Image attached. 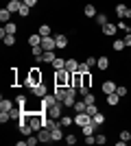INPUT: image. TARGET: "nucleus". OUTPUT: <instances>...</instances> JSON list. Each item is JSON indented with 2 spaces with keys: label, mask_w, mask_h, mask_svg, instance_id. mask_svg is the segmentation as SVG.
Masks as SVG:
<instances>
[{
  "label": "nucleus",
  "mask_w": 131,
  "mask_h": 146,
  "mask_svg": "<svg viewBox=\"0 0 131 146\" xmlns=\"http://www.w3.org/2000/svg\"><path fill=\"white\" fill-rule=\"evenodd\" d=\"M125 18H131V9H127V15H125Z\"/></svg>",
  "instance_id": "obj_52"
},
{
  "label": "nucleus",
  "mask_w": 131,
  "mask_h": 146,
  "mask_svg": "<svg viewBox=\"0 0 131 146\" xmlns=\"http://www.w3.org/2000/svg\"><path fill=\"white\" fill-rule=\"evenodd\" d=\"M18 15H20V18H31V7H29V5H24V2H22V7H20Z\"/></svg>",
  "instance_id": "obj_22"
},
{
  "label": "nucleus",
  "mask_w": 131,
  "mask_h": 146,
  "mask_svg": "<svg viewBox=\"0 0 131 146\" xmlns=\"http://www.w3.org/2000/svg\"><path fill=\"white\" fill-rule=\"evenodd\" d=\"M100 31H103V35H116L118 33V24H112V22H107L105 26H100Z\"/></svg>",
  "instance_id": "obj_10"
},
{
  "label": "nucleus",
  "mask_w": 131,
  "mask_h": 146,
  "mask_svg": "<svg viewBox=\"0 0 131 146\" xmlns=\"http://www.w3.org/2000/svg\"><path fill=\"white\" fill-rule=\"evenodd\" d=\"M96 68H98L100 72L109 70V57H98V61H96Z\"/></svg>",
  "instance_id": "obj_15"
},
{
  "label": "nucleus",
  "mask_w": 131,
  "mask_h": 146,
  "mask_svg": "<svg viewBox=\"0 0 131 146\" xmlns=\"http://www.w3.org/2000/svg\"><path fill=\"white\" fill-rule=\"evenodd\" d=\"M31 55L35 57V59H39V57L44 55V48L42 46H31Z\"/></svg>",
  "instance_id": "obj_34"
},
{
  "label": "nucleus",
  "mask_w": 131,
  "mask_h": 146,
  "mask_svg": "<svg viewBox=\"0 0 131 146\" xmlns=\"http://www.w3.org/2000/svg\"><path fill=\"white\" fill-rule=\"evenodd\" d=\"M22 2H24V5H29V7H31V9H33V7H35V5H37V2H39V0H22Z\"/></svg>",
  "instance_id": "obj_50"
},
{
  "label": "nucleus",
  "mask_w": 131,
  "mask_h": 146,
  "mask_svg": "<svg viewBox=\"0 0 131 146\" xmlns=\"http://www.w3.org/2000/svg\"><path fill=\"white\" fill-rule=\"evenodd\" d=\"M92 122L94 124H96V127H103V124H105V113H96V116H92Z\"/></svg>",
  "instance_id": "obj_25"
},
{
  "label": "nucleus",
  "mask_w": 131,
  "mask_h": 146,
  "mask_svg": "<svg viewBox=\"0 0 131 146\" xmlns=\"http://www.w3.org/2000/svg\"><path fill=\"white\" fill-rule=\"evenodd\" d=\"M29 44H31V46H42V35H39V33L29 35Z\"/></svg>",
  "instance_id": "obj_27"
},
{
  "label": "nucleus",
  "mask_w": 131,
  "mask_h": 146,
  "mask_svg": "<svg viewBox=\"0 0 131 146\" xmlns=\"http://www.w3.org/2000/svg\"><path fill=\"white\" fill-rule=\"evenodd\" d=\"M72 109H74V113H81V111H85V109H87L85 100H76V103H74V107H72Z\"/></svg>",
  "instance_id": "obj_32"
},
{
  "label": "nucleus",
  "mask_w": 131,
  "mask_h": 146,
  "mask_svg": "<svg viewBox=\"0 0 131 146\" xmlns=\"http://www.w3.org/2000/svg\"><path fill=\"white\" fill-rule=\"evenodd\" d=\"M31 92H33V94H35V96H37V98H44V96H46V94H48V87L44 85V83H37V85L33 87Z\"/></svg>",
  "instance_id": "obj_13"
},
{
  "label": "nucleus",
  "mask_w": 131,
  "mask_h": 146,
  "mask_svg": "<svg viewBox=\"0 0 131 146\" xmlns=\"http://www.w3.org/2000/svg\"><path fill=\"white\" fill-rule=\"evenodd\" d=\"M118 31H127V33H131V26L127 24L125 20H120V22H118Z\"/></svg>",
  "instance_id": "obj_41"
},
{
  "label": "nucleus",
  "mask_w": 131,
  "mask_h": 146,
  "mask_svg": "<svg viewBox=\"0 0 131 146\" xmlns=\"http://www.w3.org/2000/svg\"><path fill=\"white\" fill-rule=\"evenodd\" d=\"M96 61H98V59H96V57H92V55H90V57H87V59H85V63H87V66H90V68H96Z\"/></svg>",
  "instance_id": "obj_45"
},
{
  "label": "nucleus",
  "mask_w": 131,
  "mask_h": 146,
  "mask_svg": "<svg viewBox=\"0 0 131 146\" xmlns=\"http://www.w3.org/2000/svg\"><path fill=\"white\" fill-rule=\"evenodd\" d=\"M85 94H90V87L81 85V87H79V96H85Z\"/></svg>",
  "instance_id": "obj_48"
},
{
  "label": "nucleus",
  "mask_w": 131,
  "mask_h": 146,
  "mask_svg": "<svg viewBox=\"0 0 131 146\" xmlns=\"http://www.w3.org/2000/svg\"><path fill=\"white\" fill-rule=\"evenodd\" d=\"M83 135H94V131H96V124L94 122H90V124H85V127H81Z\"/></svg>",
  "instance_id": "obj_28"
},
{
  "label": "nucleus",
  "mask_w": 131,
  "mask_h": 146,
  "mask_svg": "<svg viewBox=\"0 0 131 146\" xmlns=\"http://www.w3.org/2000/svg\"><path fill=\"white\" fill-rule=\"evenodd\" d=\"M2 42H5V46H15V37H13V35H5V37H2Z\"/></svg>",
  "instance_id": "obj_35"
},
{
  "label": "nucleus",
  "mask_w": 131,
  "mask_h": 146,
  "mask_svg": "<svg viewBox=\"0 0 131 146\" xmlns=\"http://www.w3.org/2000/svg\"><path fill=\"white\" fill-rule=\"evenodd\" d=\"M37 33H39V35H42V37L50 35V26H48V24H42V26H39V31H37Z\"/></svg>",
  "instance_id": "obj_38"
},
{
  "label": "nucleus",
  "mask_w": 131,
  "mask_h": 146,
  "mask_svg": "<svg viewBox=\"0 0 131 146\" xmlns=\"http://www.w3.org/2000/svg\"><path fill=\"white\" fill-rule=\"evenodd\" d=\"M90 70H92V68H90V66H87V63H85V61H83V63H79V70H76V72H90Z\"/></svg>",
  "instance_id": "obj_42"
},
{
  "label": "nucleus",
  "mask_w": 131,
  "mask_h": 146,
  "mask_svg": "<svg viewBox=\"0 0 131 146\" xmlns=\"http://www.w3.org/2000/svg\"><path fill=\"white\" fill-rule=\"evenodd\" d=\"M83 13H85V18H96V13H98V11H96V7H94V5H85V7H83Z\"/></svg>",
  "instance_id": "obj_20"
},
{
  "label": "nucleus",
  "mask_w": 131,
  "mask_h": 146,
  "mask_svg": "<svg viewBox=\"0 0 131 146\" xmlns=\"http://www.w3.org/2000/svg\"><path fill=\"white\" fill-rule=\"evenodd\" d=\"M55 42H57V48H66V46H68V37L66 35H55Z\"/></svg>",
  "instance_id": "obj_23"
},
{
  "label": "nucleus",
  "mask_w": 131,
  "mask_h": 146,
  "mask_svg": "<svg viewBox=\"0 0 131 146\" xmlns=\"http://www.w3.org/2000/svg\"><path fill=\"white\" fill-rule=\"evenodd\" d=\"M70 85L79 90V87L83 85V74H81V72H72V83H70Z\"/></svg>",
  "instance_id": "obj_16"
},
{
  "label": "nucleus",
  "mask_w": 131,
  "mask_h": 146,
  "mask_svg": "<svg viewBox=\"0 0 131 146\" xmlns=\"http://www.w3.org/2000/svg\"><path fill=\"white\" fill-rule=\"evenodd\" d=\"M83 100H85V105H94V103H96V96L90 92V94H85V96H83Z\"/></svg>",
  "instance_id": "obj_37"
},
{
  "label": "nucleus",
  "mask_w": 131,
  "mask_h": 146,
  "mask_svg": "<svg viewBox=\"0 0 131 146\" xmlns=\"http://www.w3.org/2000/svg\"><path fill=\"white\" fill-rule=\"evenodd\" d=\"M129 59H131V55H129Z\"/></svg>",
  "instance_id": "obj_53"
},
{
  "label": "nucleus",
  "mask_w": 131,
  "mask_h": 146,
  "mask_svg": "<svg viewBox=\"0 0 131 146\" xmlns=\"http://www.w3.org/2000/svg\"><path fill=\"white\" fill-rule=\"evenodd\" d=\"M59 124H61V127H72V124H74V118L72 116H61L59 118Z\"/></svg>",
  "instance_id": "obj_26"
},
{
  "label": "nucleus",
  "mask_w": 131,
  "mask_h": 146,
  "mask_svg": "<svg viewBox=\"0 0 131 146\" xmlns=\"http://www.w3.org/2000/svg\"><path fill=\"white\" fill-rule=\"evenodd\" d=\"M46 116H48V118H55V120H59V118L63 116V103L50 105L48 109H46Z\"/></svg>",
  "instance_id": "obj_4"
},
{
  "label": "nucleus",
  "mask_w": 131,
  "mask_h": 146,
  "mask_svg": "<svg viewBox=\"0 0 131 146\" xmlns=\"http://www.w3.org/2000/svg\"><path fill=\"white\" fill-rule=\"evenodd\" d=\"M15 31H18V24H15V22H7V24L2 26V31H0V37H5V35H15Z\"/></svg>",
  "instance_id": "obj_8"
},
{
  "label": "nucleus",
  "mask_w": 131,
  "mask_h": 146,
  "mask_svg": "<svg viewBox=\"0 0 131 146\" xmlns=\"http://www.w3.org/2000/svg\"><path fill=\"white\" fill-rule=\"evenodd\" d=\"M122 39H125V44H127V48H131V33H127V35L122 37Z\"/></svg>",
  "instance_id": "obj_49"
},
{
  "label": "nucleus",
  "mask_w": 131,
  "mask_h": 146,
  "mask_svg": "<svg viewBox=\"0 0 131 146\" xmlns=\"http://www.w3.org/2000/svg\"><path fill=\"white\" fill-rule=\"evenodd\" d=\"M15 105H18V107H22V109H26V96H22V94H20V96L15 98Z\"/></svg>",
  "instance_id": "obj_36"
},
{
  "label": "nucleus",
  "mask_w": 131,
  "mask_h": 146,
  "mask_svg": "<svg viewBox=\"0 0 131 146\" xmlns=\"http://www.w3.org/2000/svg\"><path fill=\"white\" fill-rule=\"evenodd\" d=\"M37 83H42V72H39V68H31L29 70V76L24 79V87H35Z\"/></svg>",
  "instance_id": "obj_3"
},
{
  "label": "nucleus",
  "mask_w": 131,
  "mask_h": 146,
  "mask_svg": "<svg viewBox=\"0 0 131 146\" xmlns=\"http://www.w3.org/2000/svg\"><path fill=\"white\" fill-rule=\"evenodd\" d=\"M72 83V72L61 68V70H55V85H61V87H68Z\"/></svg>",
  "instance_id": "obj_1"
},
{
  "label": "nucleus",
  "mask_w": 131,
  "mask_h": 146,
  "mask_svg": "<svg viewBox=\"0 0 131 146\" xmlns=\"http://www.w3.org/2000/svg\"><path fill=\"white\" fill-rule=\"evenodd\" d=\"M112 48L116 50V52H122V50L127 48V44H125V39H114V42H112Z\"/></svg>",
  "instance_id": "obj_19"
},
{
  "label": "nucleus",
  "mask_w": 131,
  "mask_h": 146,
  "mask_svg": "<svg viewBox=\"0 0 131 146\" xmlns=\"http://www.w3.org/2000/svg\"><path fill=\"white\" fill-rule=\"evenodd\" d=\"M120 140H125V142H131V133H129V131H120Z\"/></svg>",
  "instance_id": "obj_47"
},
{
  "label": "nucleus",
  "mask_w": 131,
  "mask_h": 146,
  "mask_svg": "<svg viewBox=\"0 0 131 146\" xmlns=\"http://www.w3.org/2000/svg\"><path fill=\"white\" fill-rule=\"evenodd\" d=\"M105 100H107V105H109V107H116V105L120 103V96L116 94V92H114V94H107Z\"/></svg>",
  "instance_id": "obj_18"
},
{
  "label": "nucleus",
  "mask_w": 131,
  "mask_h": 146,
  "mask_svg": "<svg viewBox=\"0 0 131 146\" xmlns=\"http://www.w3.org/2000/svg\"><path fill=\"white\" fill-rule=\"evenodd\" d=\"M13 107H15V105H13L11 100H7V98H2V100H0V111H11Z\"/></svg>",
  "instance_id": "obj_24"
},
{
  "label": "nucleus",
  "mask_w": 131,
  "mask_h": 146,
  "mask_svg": "<svg viewBox=\"0 0 131 146\" xmlns=\"http://www.w3.org/2000/svg\"><path fill=\"white\" fill-rule=\"evenodd\" d=\"M42 48H44V50H55V48H57L55 35H46V37H42Z\"/></svg>",
  "instance_id": "obj_7"
},
{
  "label": "nucleus",
  "mask_w": 131,
  "mask_h": 146,
  "mask_svg": "<svg viewBox=\"0 0 131 146\" xmlns=\"http://www.w3.org/2000/svg\"><path fill=\"white\" fill-rule=\"evenodd\" d=\"M94 22H96L98 26H105L107 22H109V20H107V15H105V13H96V18H94Z\"/></svg>",
  "instance_id": "obj_30"
},
{
  "label": "nucleus",
  "mask_w": 131,
  "mask_h": 146,
  "mask_svg": "<svg viewBox=\"0 0 131 146\" xmlns=\"http://www.w3.org/2000/svg\"><path fill=\"white\" fill-rule=\"evenodd\" d=\"M116 87H118V85L109 79V81H103V87H100V90H103V94L107 96V94H114V92H116Z\"/></svg>",
  "instance_id": "obj_12"
},
{
  "label": "nucleus",
  "mask_w": 131,
  "mask_h": 146,
  "mask_svg": "<svg viewBox=\"0 0 131 146\" xmlns=\"http://www.w3.org/2000/svg\"><path fill=\"white\" fill-rule=\"evenodd\" d=\"M20 7H22V0H9V2H7V9L11 13H18Z\"/></svg>",
  "instance_id": "obj_17"
},
{
  "label": "nucleus",
  "mask_w": 131,
  "mask_h": 146,
  "mask_svg": "<svg viewBox=\"0 0 131 146\" xmlns=\"http://www.w3.org/2000/svg\"><path fill=\"white\" fill-rule=\"evenodd\" d=\"M116 94H118L120 98H125L127 96V85H118V87H116Z\"/></svg>",
  "instance_id": "obj_39"
},
{
  "label": "nucleus",
  "mask_w": 131,
  "mask_h": 146,
  "mask_svg": "<svg viewBox=\"0 0 131 146\" xmlns=\"http://www.w3.org/2000/svg\"><path fill=\"white\" fill-rule=\"evenodd\" d=\"M55 57H57L55 50H44V55L39 57L37 61H39V63H53V61H55Z\"/></svg>",
  "instance_id": "obj_11"
},
{
  "label": "nucleus",
  "mask_w": 131,
  "mask_h": 146,
  "mask_svg": "<svg viewBox=\"0 0 131 146\" xmlns=\"http://www.w3.org/2000/svg\"><path fill=\"white\" fill-rule=\"evenodd\" d=\"M63 142H66V144H76V135H66V137H63Z\"/></svg>",
  "instance_id": "obj_43"
},
{
  "label": "nucleus",
  "mask_w": 131,
  "mask_h": 146,
  "mask_svg": "<svg viewBox=\"0 0 131 146\" xmlns=\"http://www.w3.org/2000/svg\"><path fill=\"white\" fill-rule=\"evenodd\" d=\"M26 122H29L35 131H39V129L46 124V116H42V113H37V111H26Z\"/></svg>",
  "instance_id": "obj_2"
},
{
  "label": "nucleus",
  "mask_w": 131,
  "mask_h": 146,
  "mask_svg": "<svg viewBox=\"0 0 131 146\" xmlns=\"http://www.w3.org/2000/svg\"><path fill=\"white\" fill-rule=\"evenodd\" d=\"M127 9H129L127 5H116V15H118V18H125V15H127Z\"/></svg>",
  "instance_id": "obj_33"
},
{
  "label": "nucleus",
  "mask_w": 131,
  "mask_h": 146,
  "mask_svg": "<svg viewBox=\"0 0 131 146\" xmlns=\"http://www.w3.org/2000/svg\"><path fill=\"white\" fill-rule=\"evenodd\" d=\"M107 142V135H103V133H96V144H105Z\"/></svg>",
  "instance_id": "obj_46"
},
{
  "label": "nucleus",
  "mask_w": 131,
  "mask_h": 146,
  "mask_svg": "<svg viewBox=\"0 0 131 146\" xmlns=\"http://www.w3.org/2000/svg\"><path fill=\"white\" fill-rule=\"evenodd\" d=\"M87 113H90V116H96V113H98V107H96V103H94V105H87Z\"/></svg>",
  "instance_id": "obj_40"
},
{
  "label": "nucleus",
  "mask_w": 131,
  "mask_h": 146,
  "mask_svg": "<svg viewBox=\"0 0 131 146\" xmlns=\"http://www.w3.org/2000/svg\"><path fill=\"white\" fill-rule=\"evenodd\" d=\"M26 142H29V146H35V144L39 142V137H37V135H29V137H26Z\"/></svg>",
  "instance_id": "obj_44"
},
{
  "label": "nucleus",
  "mask_w": 131,
  "mask_h": 146,
  "mask_svg": "<svg viewBox=\"0 0 131 146\" xmlns=\"http://www.w3.org/2000/svg\"><path fill=\"white\" fill-rule=\"evenodd\" d=\"M66 70L76 72V70H79V61H76V59H66Z\"/></svg>",
  "instance_id": "obj_21"
},
{
  "label": "nucleus",
  "mask_w": 131,
  "mask_h": 146,
  "mask_svg": "<svg viewBox=\"0 0 131 146\" xmlns=\"http://www.w3.org/2000/svg\"><path fill=\"white\" fill-rule=\"evenodd\" d=\"M15 144H18V146H29V142H26V140H18Z\"/></svg>",
  "instance_id": "obj_51"
},
{
  "label": "nucleus",
  "mask_w": 131,
  "mask_h": 146,
  "mask_svg": "<svg viewBox=\"0 0 131 146\" xmlns=\"http://www.w3.org/2000/svg\"><path fill=\"white\" fill-rule=\"evenodd\" d=\"M92 122V116L87 113V111H81V113H74V124L76 127H85Z\"/></svg>",
  "instance_id": "obj_5"
},
{
  "label": "nucleus",
  "mask_w": 131,
  "mask_h": 146,
  "mask_svg": "<svg viewBox=\"0 0 131 146\" xmlns=\"http://www.w3.org/2000/svg\"><path fill=\"white\" fill-rule=\"evenodd\" d=\"M61 68H66V59L55 57V61H53V70H61Z\"/></svg>",
  "instance_id": "obj_31"
},
{
  "label": "nucleus",
  "mask_w": 131,
  "mask_h": 146,
  "mask_svg": "<svg viewBox=\"0 0 131 146\" xmlns=\"http://www.w3.org/2000/svg\"><path fill=\"white\" fill-rule=\"evenodd\" d=\"M53 94L57 96V100H59V103H63V98H66L68 90H66V87H61V85H55V87H53Z\"/></svg>",
  "instance_id": "obj_14"
},
{
  "label": "nucleus",
  "mask_w": 131,
  "mask_h": 146,
  "mask_svg": "<svg viewBox=\"0 0 131 146\" xmlns=\"http://www.w3.org/2000/svg\"><path fill=\"white\" fill-rule=\"evenodd\" d=\"M50 133H53V142H59V140L66 137V135H63V127H61V124H55V127L50 129Z\"/></svg>",
  "instance_id": "obj_9"
},
{
  "label": "nucleus",
  "mask_w": 131,
  "mask_h": 146,
  "mask_svg": "<svg viewBox=\"0 0 131 146\" xmlns=\"http://www.w3.org/2000/svg\"><path fill=\"white\" fill-rule=\"evenodd\" d=\"M55 103H59L55 94H46V96H44L42 100H39V109H44V111H46V109L50 107V105H55Z\"/></svg>",
  "instance_id": "obj_6"
},
{
  "label": "nucleus",
  "mask_w": 131,
  "mask_h": 146,
  "mask_svg": "<svg viewBox=\"0 0 131 146\" xmlns=\"http://www.w3.org/2000/svg\"><path fill=\"white\" fill-rule=\"evenodd\" d=\"M11 15H13V13L9 11V9H0V20H2L5 24H7V22H11Z\"/></svg>",
  "instance_id": "obj_29"
}]
</instances>
